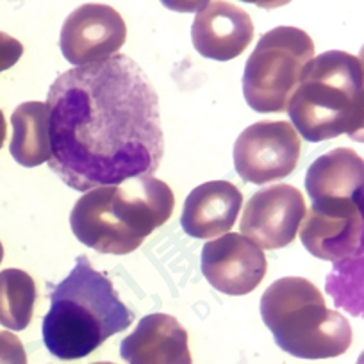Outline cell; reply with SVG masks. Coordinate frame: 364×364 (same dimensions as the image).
<instances>
[{
    "mask_svg": "<svg viewBox=\"0 0 364 364\" xmlns=\"http://www.w3.org/2000/svg\"><path fill=\"white\" fill-rule=\"evenodd\" d=\"M2 257H4V247L0 243V262H2Z\"/></svg>",
    "mask_w": 364,
    "mask_h": 364,
    "instance_id": "21",
    "label": "cell"
},
{
    "mask_svg": "<svg viewBox=\"0 0 364 364\" xmlns=\"http://www.w3.org/2000/svg\"><path fill=\"white\" fill-rule=\"evenodd\" d=\"M363 87V65L357 55L328 50L311 59L286 107L296 134L313 143L341 134L360 141Z\"/></svg>",
    "mask_w": 364,
    "mask_h": 364,
    "instance_id": "4",
    "label": "cell"
},
{
    "mask_svg": "<svg viewBox=\"0 0 364 364\" xmlns=\"http://www.w3.org/2000/svg\"><path fill=\"white\" fill-rule=\"evenodd\" d=\"M134 320L118 296L113 282L97 272L86 255L50 293V309L43 318V343L63 360L95 352L107 338L125 331Z\"/></svg>",
    "mask_w": 364,
    "mask_h": 364,
    "instance_id": "3",
    "label": "cell"
},
{
    "mask_svg": "<svg viewBox=\"0 0 364 364\" xmlns=\"http://www.w3.org/2000/svg\"><path fill=\"white\" fill-rule=\"evenodd\" d=\"M36 304V284L29 273L18 268L0 272V325L9 331L29 327Z\"/></svg>",
    "mask_w": 364,
    "mask_h": 364,
    "instance_id": "17",
    "label": "cell"
},
{
    "mask_svg": "<svg viewBox=\"0 0 364 364\" xmlns=\"http://www.w3.org/2000/svg\"><path fill=\"white\" fill-rule=\"evenodd\" d=\"M93 364H114V363H93Z\"/></svg>",
    "mask_w": 364,
    "mask_h": 364,
    "instance_id": "22",
    "label": "cell"
},
{
    "mask_svg": "<svg viewBox=\"0 0 364 364\" xmlns=\"http://www.w3.org/2000/svg\"><path fill=\"white\" fill-rule=\"evenodd\" d=\"M173 205V191L166 182L139 175L87 191L73 205L70 227L86 247L100 254L125 255L171 218Z\"/></svg>",
    "mask_w": 364,
    "mask_h": 364,
    "instance_id": "2",
    "label": "cell"
},
{
    "mask_svg": "<svg viewBox=\"0 0 364 364\" xmlns=\"http://www.w3.org/2000/svg\"><path fill=\"white\" fill-rule=\"evenodd\" d=\"M306 190L311 202L321 198H339L363 204V159L355 150L345 146L328 150L307 168Z\"/></svg>",
    "mask_w": 364,
    "mask_h": 364,
    "instance_id": "15",
    "label": "cell"
},
{
    "mask_svg": "<svg viewBox=\"0 0 364 364\" xmlns=\"http://www.w3.org/2000/svg\"><path fill=\"white\" fill-rule=\"evenodd\" d=\"M314 58V43L299 27H275L261 36L243 72V95L257 113H282L304 66Z\"/></svg>",
    "mask_w": 364,
    "mask_h": 364,
    "instance_id": "6",
    "label": "cell"
},
{
    "mask_svg": "<svg viewBox=\"0 0 364 364\" xmlns=\"http://www.w3.org/2000/svg\"><path fill=\"white\" fill-rule=\"evenodd\" d=\"M254 38V22L240 6L209 2L197 13L191 27L195 50L213 61H230L245 52Z\"/></svg>",
    "mask_w": 364,
    "mask_h": 364,
    "instance_id": "12",
    "label": "cell"
},
{
    "mask_svg": "<svg viewBox=\"0 0 364 364\" xmlns=\"http://www.w3.org/2000/svg\"><path fill=\"white\" fill-rule=\"evenodd\" d=\"M306 211L302 191L295 186L262 188L245 205L240 229L261 250L284 248L295 240Z\"/></svg>",
    "mask_w": 364,
    "mask_h": 364,
    "instance_id": "9",
    "label": "cell"
},
{
    "mask_svg": "<svg viewBox=\"0 0 364 364\" xmlns=\"http://www.w3.org/2000/svg\"><path fill=\"white\" fill-rule=\"evenodd\" d=\"M300 159V138L289 122H257L234 143V166L243 181L266 184L293 173Z\"/></svg>",
    "mask_w": 364,
    "mask_h": 364,
    "instance_id": "7",
    "label": "cell"
},
{
    "mask_svg": "<svg viewBox=\"0 0 364 364\" xmlns=\"http://www.w3.org/2000/svg\"><path fill=\"white\" fill-rule=\"evenodd\" d=\"M11 125L13 139L9 152L16 163L34 168L50 161V111L47 104H20L11 114Z\"/></svg>",
    "mask_w": 364,
    "mask_h": 364,
    "instance_id": "16",
    "label": "cell"
},
{
    "mask_svg": "<svg viewBox=\"0 0 364 364\" xmlns=\"http://www.w3.org/2000/svg\"><path fill=\"white\" fill-rule=\"evenodd\" d=\"M120 355L129 364H191L186 328L163 313L141 318L122 341Z\"/></svg>",
    "mask_w": 364,
    "mask_h": 364,
    "instance_id": "13",
    "label": "cell"
},
{
    "mask_svg": "<svg viewBox=\"0 0 364 364\" xmlns=\"http://www.w3.org/2000/svg\"><path fill=\"white\" fill-rule=\"evenodd\" d=\"M0 364H27L26 348L13 332H0Z\"/></svg>",
    "mask_w": 364,
    "mask_h": 364,
    "instance_id": "18",
    "label": "cell"
},
{
    "mask_svg": "<svg viewBox=\"0 0 364 364\" xmlns=\"http://www.w3.org/2000/svg\"><path fill=\"white\" fill-rule=\"evenodd\" d=\"M202 273L220 293L240 296L254 291L264 279L268 262L254 241L243 234H223L202 248Z\"/></svg>",
    "mask_w": 364,
    "mask_h": 364,
    "instance_id": "11",
    "label": "cell"
},
{
    "mask_svg": "<svg viewBox=\"0 0 364 364\" xmlns=\"http://www.w3.org/2000/svg\"><path fill=\"white\" fill-rule=\"evenodd\" d=\"M300 240L309 254L341 262L363 254V204L321 198L311 204L302 220Z\"/></svg>",
    "mask_w": 364,
    "mask_h": 364,
    "instance_id": "8",
    "label": "cell"
},
{
    "mask_svg": "<svg viewBox=\"0 0 364 364\" xmlns=\"http://www.w3.org/2000/svg\"><path fill=\"white\" fill-rule=\"evenodd\" d=\"M261 316L284 352L299 359H332L352 345L348 320L325 306L321 291L302 277H284L261 296Z\"/></svg>",
    "mask_w": 364,
    "mask_h": 364,
    "instance_id": "5",
    "label": "cell"
},
{
    "mask_svg": "<svg viewBox=\"0 0 364 364\" xmlns=\"http://www.w3.org/2000/svg\"><path fill=\"white\" fill-rule=\"evenodd\" d=\"M243 195L229 181H209L188 195L182 209L184 232L198 240L223 236L240 215Z\"/></svg>",
    "mask_w": 364,
    "mask_h": 364,
    "instance_id": "14",
    "label": "cell"
},
{
    "mask_svg": "<svg viewBox=\"0 0 364 364\" xmlns=\"http://www.w3.org/2000/svg\"><path fill=\"white\" fill-rule=\"evenodd\" d=\"M23 54V45L8 33L0 31V72L13 68Z\"/></svg>",
    "mask_w": 364,
    "mask_h": 364,
    "instance_id": "19",
    "label": "cell"
},
{
    "mask_svg": "<svg viewBox=\"0 0 364 364\" xmlns=\"http://www.w3.org/2000/svg\"><path fill=\"white\" fill-rule=\"evenodd\" d=\"M50 170L77 191L152 175L164 154L159 99L125 54L61 73L48 90Z\"/></svg>",
    "mask_w": 364,
    "mask_h": 364,
    "instance_id": "1",
    "label": "cell"
},
{
    "mask_svg": "<svg viewBox=\"0 0 364 364\" xmlns=\"http://www.w3.org/2000/svg\"><path fill=\"white\" fill-rule=\"evenodd\" d=\"M125 40L127 26L117 9L107 4H82L63 23L59 47L66 61L77 68L111 58Z\"/></svg>",
    "mask_w": 364,
    "mask_h": 364,
    "instance_id": "10",
    "label": "cell"
},
{
    "mask_svg": "<svg viewBox=\"0 0 364 364\" xmlns=\"http://www.w3.org/2000/svg\"><path fill=\"white\" fill-rule=\"evenodd\" d=\"M4 139H6V118L2 109H0V149L4 146Z\"/></svg>",
    "mask_w": 364,
    "mask_h": 364,
    "instance_id": "20",
    "label": "cell"
}]
</instances>
